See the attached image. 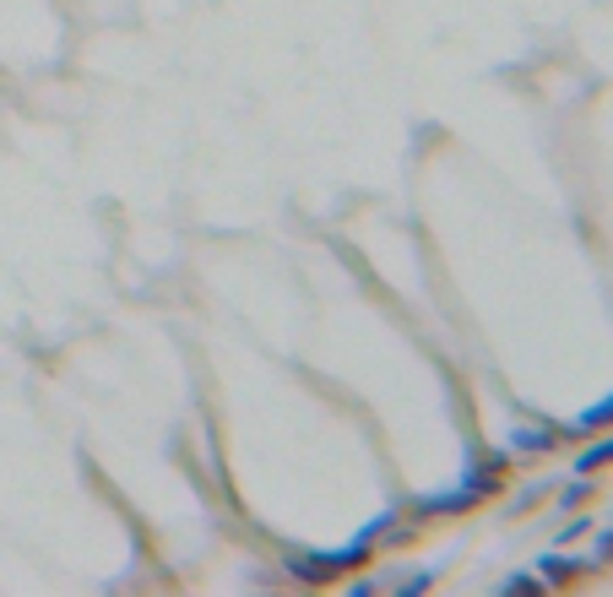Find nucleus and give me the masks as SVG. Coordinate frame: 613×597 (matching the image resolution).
I'll list each match as a JSON object with an SVG mask.
<instances>
[{
	"label": "nucleus",
	"mask_w": 613,
	"mask_h": 597,
	"mask_svg": "<svg viewBox=\"0 0 613 597\" xmlns=\"http://www.w3.org/2000/svg\"><path fill=\"white\" fill-rule=\"evenodd\" d=\"M434 582V571H413V576H408V582H402V593L413 597V593H424V587H430Z\"/></svg>",
	"instance_id": "obj_9"
},
{
	"label": "nucleus",
	"mask_w": 613,
	"mask_h": 597,
	"mask_svg": "<svg viewBox=\"0 0 613 597\" xmlns=\"http://www.w3.org/2000/svg\"><path fill=\"white\" fill-rule=\"evenodd\" d=\"M369 537H353V543H342V548H326V554H294L288 565H294V576H305V582H331L337 571H353V565H364L369 559Z\"/></svg>",
	"instance_id": "obj_1"
},
{
	"label": "nucleus",
	"mask_w": 613,
	"mask_h": 597,
	"mask_svg": "<svg viewBox=\"0 0 613 597\" xmlns=\"http://www.w3.org/2000/svg\"><path fill=\"white\" fill-rule=\"evenodd\" d=\"M592 527V522H586V516H570V522H564V527H559V537H581V532Z\"/></svg>",
	"instance_id": "obj_11"
},
{
	"label": "nucleus",
	"mask_w": 613,
	"mask_h": 597,
	"mask_svg": "<svg viewBox=\"0 0 613 597\" xmlns=\"http://www.w3.org/2000/svg\"><path fill=\"white\" fill-rule=\"evenodd\" d=\"M598 559H603V565H613V527L598 537Z\"/></svg>",
	"instance_id": "obj_12"
},
{
	"label": "nucleus",
	"mask_w": 613,
	"mask_h": 597,
	"mask_svg": "<svg viewBox=\"0 0 613 597\" xmlns=\"http://www.w3.org/2000/svg\"><path fill=\"white\" fill-rule=\"evenodd\" d=\"M586 571V559H559V554H543L538 559V576L543 582H570V576H581Z\"/></svg>",
	"instance_id": "obj_6"
},
{
	"label": "nucleus",
	"mask_w": 613,
	"mask_h": 597,
	"mask_svg": "<svg viewBox=\"0 0 613 597\" xmlns=\"http://www.w3.org/2000/svg\"><path fill=\"white\" fill-rule=\"evenodd\" d=\"M609 424H613V392H609V397H598V402H592V407H581V413H575V418L564 424V435H575V440H586V435H603Z\"/></svg>",
	"instance_id": "obj_4"
},
{
	"label": "nucleus",
	"mask_w": 613,
	"mask_h": 597,
	"mask_svg": "<svg viewBox=\"0 0 613 597\" xmlns=\"http://www.w3.org/2000/svg\"><path fill=\"white\" fill-rule=\"evenodd\" d=\"M543 494H549V483H532V489H527V494H521V500H516V511H532V505H538V500H543Z\"/></svg>",
	"instance_id": "obj_10"
},
{
	"label": "nucleus",
	"mask_w": 613,
	"mask_h": 597,
	"mask_svg": "<svg viewBox=\"0 0 613 597\" xmlns=\"http://www.w3.org/2000/svg\"><path fill=\"white\" fill-rule=\"evenodd\" d=\"M553 440H559V429H543V424H516L510 429V457H543V451H553Z\"/></svg>",
	"instance_id": "obj_3"
},
{
	"label": "nucleus",
	"mask_w": 613,
	"mask_h": 597,
	"mask_svg": "<svg viewBox=\"0 0 613 597\" xmlns=\"http://www.w3.org/2000/svg\"><path fill=\"white\" fill-rule=\"evenodd\" d=\"M603 467H613V435H603V440H592L581 457H575V472H603Z\"/></svg>",
	"instance_id": "obj_5"
},
{
	"label": "nucleus",
	"mask_w": 613,
	"mask_h": 597,
	"mask_svg": "<svg viewBox=\"0 0 613 597\" xmlns=\"http://www.w3.org/2000/svg\"><path fill=\"white\" fill-rule=\"evenodd\" d=\"M505 472H510V451H484V457H473V462H467L462 489H473L478 500H494V494L505 489Z\"/></svg>",
	"instance_id": "obj_2"
},
{
	"label": "nucleus",
	"mask_w": 613,
	"mask_h": 597,
	"mask_svg": "<svg viewBox=\"0 0 613 597\" xmlns=\"http://www.w3.org/2000/svg\"><path fill=\"white\" fill-rule=\"evenodd\" d=\"M586 500H592V472H575V478L564 483V494H559V505H564V511H581Z\"/></svg>",
	"instance_id": "obj_7"
},
{
	"label": "nucleus",
	"mask_w": 613,
	"mask_h": 597,
	"mask_svg": "<svg viewBox=\"0 0 613 597\" xmlns=\"http://www.w3.org/2000/svg\"><path fill=\"white\" fill-rule=\"evenodd\" d=\"M505 593H549V582H543V576H510Z\"/></svg>",
	"instance_id": "obj_8"
}]
</instances>
